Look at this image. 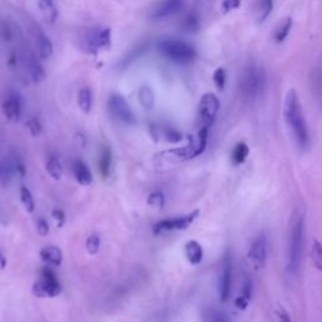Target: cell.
Here are the masks:
<instances>
[{"label":"cell","mask_w":322,"mask_h":322,"mask_svg":"<svg viewBox=\"0 0 322 322\" xmlns=\"http://www.w3.org/2000/svg\"><path fill=\"white\" fill-rule=\"evenodd\" d=\"M283 115L289 131L293 135L297 146L301 150H306L309 145V132L303 110L299 103L296 91L289 90L286 93L283 103Z\"/></svg>","instance_id":"1"},{"label":"cell","mask_w":322,"mask_h":322,"mask_svg":"<svg viewBox=\"0 0 322 322\" xmlns=\"http://www.w3.org/2000/svg\"><path fill=\"white\" fill-rule=\"evenodd\" d=\"M157 49L168 60L175 63H190L195 60L196 52L190 44L175 38H163L157 43Z\"/></svg>","instance_id":"2"},{"label":"cell","mask_w":322,"mask_h":322,"mask_svg":"<svg viewBox=\"0 0 322 322\" xmlns=\"http://www.w3.org/2000/svg\"><path fill=\"white\" fill-rule=\"evenodd\" d=\"M265 86L264 72L257 66H248L240 73L238 87L245 100H254L263 92Z\"/></svg>","instance_id":"3"},{"label":"cell","mask_w":322,"mask_h":322,"mask_svg":"<svg viewBox=\"0 0 322 322\" xmlns=\"http://www.w3.org/2000/svg\"><path fill=\"white\" fill-rule=\"evenodd\" d=\"M304 223L303 218H298L292 227L288 239V252H287V268L291 273H296L299 269L303 250Z\"/></svg>","instance_id":"4"},{"label":"cell","mask_w":322,"mask_h":322,"mask_svg":"<svg viewBox=\"0 0 322 322\" xmlns=\"http://www.w3.org/2000/svg\"><path fill=\"white\" fill-rule=\"evenodd\" d=\"M32 292H33L34 296L39 297V298L56 297L62 292V286H61L55 272L49 268H44L42 271L41 278L34 282L33 286H32Z\"/></svg>","instance_id":"5"},{"label":"cell","mask_w":322,"mask_h":322,"mask_svg":"<svg viewBox=\"0 0 322 322\" xmlns=\"http://www.w3.org/2000/svg\"><path fill=\"white\" fill-rule=\"evenodd\" d=\"M111 44V29L93 28L90 29L81 39V48L86 53H97Z\"/></svg>","instance_id":"6"},{"label":"cell","mask_w":322,"mask_h":322,"mask_svg":"<svg viewBox=\"0 0 322 322\" xmlns=\"http://www.w3.org/2000/svg\"><path fill=\"white\" fill-rule=\"evenodd\" d=\"M198 215L199 210H194L188 215H184V217L160 220L152 227V232H154V234H163V233L175 232V230H185L193 224L194 220L198 218Z\"/></svg>","instance_id":"7"},{"label":"cell","mask_w":322,"mask_h":322,"mask_svg":"<svg viewBox=\"0 0 322 322\" xmlns=\"http://www.w3.org/2000/svg\"><path fill=\"white\" fill-rule=\"evenodd\" d=\"M109 111L112 116L119 121L124 122L127 125H134L136 122L134 111L130 107L129 102L125 100V97L120 95H112L109 98Z\"/></svg>","instance_id":"8"},{"label":"cell","mask_w":322,"mask_h":322,"mask_svg":"<svg viewBox=\"0 0 322 322\" xmlns=\"http://www.w3.org/2000/svg\"><path fill=\"white\" fill-rule=\"evenodd\" d=\"M220 103L214 93H205L199 103V122L201 127H209L217 117Z\"/></svg>","instance_id":"9"},{"label":"cell","mask_w":322,"mask_h":322,"mask_svg":"<svg viewBox=\"0 0 322 322\" xmlns=\"http://www.w3.org/2000/svg\"><path fill=\"white\" fill-rule=\"evenodd\" d=\"M269 252V243L265 235H258L250 244L248 250V259L250 260L255 269H260L265 265Z\"/></svg>","instance_id":"10"},{"label":"cell","mask_w":322,"mask_h":322,"mask_svg":"<svg viewBox=\"0 0 322 322\" xmlns=\"http://www.w3.org/2000/svg\"><path fill=\"white\" fill-rule=\"evenodd\" d=\"M184 0H161L150 13V19L155 22L171 18L183 8Z\"/></svg>","instance_id":"11"},{"label":"cell","mask_w":322,"mask_h":322,"mask_svg":"<svg viewBox=\"0 0 322 322\" xmlns=\"http://www.w3.org/2000/svg\"><path fill=\"white\" fill-rule=\"evenodd\" d=\"M230 291H232V263L227 255L219 281H218V293H219V299L222 303H225L229 299Z\"/></svg>","instance_id":"12"},{"label":"cell","mask_w":322,"mask_h":322,"mask_svg":"<svg viewBox=\"0 0 322 322\" xmlns=\"http://www.w3.org/2000/svg\"><path fill=\"white\" fill-rule=\"evenodd\" d=\"M3 115L9 121H19L22 116V101L18 96H11L2 105Z\"/></svg>","instance_id":"13"},{"label":"cell","mask_w":322,"mask_h":322,"mask_svg":"<svg viewBox=\"0 0 322 322\" xmlns=\"http://www.w3.org/2000/svg\"><path fill=\"white\" fill-rule=\"evenodd\" d=\"M39 257L44 263L53 267H60L63 262V253L56 245H47V247L42 248L39 252Z\"/></svg>","instance_id":"14"},{"label":"cell","mask_w":322,"mask_h":322,"mask_svg":"<svg viewBox=\"0 0 322 322\" xmlns=\"http://www.w3.org/2000/svg\"><path fill=\"white\" fill-rule=\"evenodd\" d=\"M72 170L75 179L81 185L87 186L93 181V176L90 168H88L87 164H86L85 161H82V160H75V161H73Z\"/></svg>","instance_id":"15"},{"label":"cell","mask_w":322,"mask_h":322,"mask_svg":"<svg viewBox=\"0 0 322 322\" xmlns=\"http://www.w3.org/2000/svg\"><path fill=\"white\" fill-rule=\"evenodd\" d=\"M112 168V152L107 146H105L101 151L100 160H98V171L102 178L107 179L111 174Z\"/></svg>","instance_id":"16"},{"label":"cell","mask_w":322,"mask_h":322,"mask_svg":"<svg viewBox=\"0 0 322 322\" xmlns=\"http://www.w3.org/2000/svg\"><path fill=\"white\" fill-rule=\"evenodd\" d=\"M37 41V48H38V55L42 60H48L52 55H53V44H52L51 39L39 32L36 37Z\"/></svg>","instance_id":"17"},{"label":"cell","mask_w":322,"mask_h":322,"mask_svg":"<svg viewBox=\"0 0 322 322\" xmlns=\"http://www.w3.org/2000/svg\"><path fill=\"white\" fill-rule=\"evenodd\" d=\"M185 255L191 264H199L203 260V248L196 240H190L185 244Z\"/></svg>","instance_id":"18"},{"label":"cell","mask_w":322,"mask_h":322,"mask_svg":"<svg viewBox=\"0 0 322 322\" xmlns=\"http://www.w3.org/2000/svg\"><path fill=\"white\" fill-rule=\"evenodd\" d=\"M27 67H28V73L34 83H39L42 81H44V78H46V71H44V68L42 67V65L38 61L31 57L28 60V62H27Z\"/></svg>","instance_id":"19"},{"label":"cell","mask_w":322,"mask_h":322,"mask_svg":"<svg viewBox=\"0 0 322 322\" xmlns=\"http://www.w3.org/2000/svg\"><path fill=\"white\" fill-rule=\"evenodd\" d=\"M77 103H78V107L81 109V111H83L85 114H90L91 110H92V103H93L92 91L87 87L81 88L77 96Z\"/></svg>","instance_id":"20"},{"label":"cell","mask_w":322,"mask_h":322,"mask_svg":"<svg viewBox=\"0 0 322 322\" xmlns=\"http://www.w3.org/2000/svg\"><path fill=\"white\" fill-rule=\"evenodd\" d=\"M38 6L47 21L51 22V23L56 22L58 17V11L53 0H38Z\"/></svg>","instance_id":"21"},{"label":"cell","mask_w":322,"mask_h":322,"mask_svg":"<svg viewBox=\"0 0 322 322\" xmlns=\"http://www.w3.org/2000/svg\"><path fill=\"white\" fill-rule=\"evenodd\" d=\"M248 155H249V147L245 142H238L232 151V161L234 165H242L245 163Z\"/></svg>","instance_id":"22"},{"label":"cell","mask_w":322,"mask_h":322,"mask_svg":"<svg viewBox=\"0 0 322 322\" xmlns=\"http://www.w3.org/2000/svg\"><path fill=\"white\" fill-rule=\"evenodd\" d=\"M46 169L47 173L49 174L52 179H55V180H60L63 175V166L61 164L60 160L57 159L56 156H51L48 160H47L46 164Z\"/></svg>","instance_id":"23"},{"label":"cell","mask_w":322,"mask_h":322,"mask_svg":"<svg viewBox=\"0 0 322 322\" xmlns=\"http://www.w3.org/2000/svg\"><path fill=\"white\" fill-rule=\"evenodd\" d=\"M199 28H200V18H199L198 13H195V12L189 13L183 22L184 32H186V33H196Z\"/></svg>","instance_id":"24"},{"label":"cell","mask_w":322,"mask_h":322,"mask_svg":"<svg viewBox=\"0 0 322 322\" xmlns=\"http://www.w3.org/2000/svg\"><path fill=\"white\" fill-rule=\"evenodd\" d=\"M139 98H140V102H141L142 107H144L145 110L150 111V110L154 107L155 97H154V92H152L151 88L146 87V86H144V87L140 88Z\"/></svg>","instance_id":"25"},{"label":"cell","mask_w":322,"mask_h":322,"mask_svg":"<svg viewBox=\"0 0 322 322\" xmlns=\"http://www.w3.org/2000/svg\"><path fill=\"white\" fill-rule=\"evenodd\" d=\"M19 196H21V201L24 208H26V210L31 214L33 213L36 210V203H34L31 190L27 186H21V189H19Z\"/></svg>","instance_id":"26"},{"label":"cell","mask_w":322,"mask_h":322,"mask_svg":"<svg viewBox=\"0 0 322 322\" xmlns=\"http://www.w3.org/2000/svg\"><path fill=\"white\" fill-rule=\"evenodd\" d=\"M146 51H147L146 43H142V44H140V46H137L136 48L132 49L129 55L124 58V61H122V67H127V66L132 65L135 61H137L142 55H145V53H146Z\"/></svg>","instance_id":"27"},{"label":"cell","mask_w":322,"mask_h":322,"mask_svg":"<svg viewBox=\"0 0 322 322\" xmlns=\"http://www.w3.org/2000/svg\"><path fill=\"white\" fill-rule=\"evenodd\" d=\"M203 318L204 322H229L227 316L223 312L218 311L215 308H211V307H208V308L204 309Z\"/></svg>","instance_id":"28"},{"label":"cell","mask_w":322,"mask_h":322,"mask_svg":"<svg viewBox=\"0 0 322 322\" xmlns=\"http://www.w3.org/2000/svg\"><path fill=\"white\" fill-rule=\"evenodd\" d=\"M291 28H292V19L287 18L286 21L282 22V23L279 24L278 28L276 29V34H274V39H276V42H278V43L283 42L284 39L287 38V36L289 34Z\"/></svg>","instance_id":"29"},{"label":"cell","mask_w":322,"mask_h":322,"mask_svg":"<svg viewBox=\"0 0 322 322\" xmlns=\"http://www.w3.org/2000/svg\"><path fill=\"white\" fill-rule=\"evenodd\" d=\"M311 255H312V262H313L314 267L321 271L322 269V247L321 243L318 242L317 239L313 240L312 243V248H311Z\"/></svg>","instance_id":"30"},{"label":"cell","mask_w":322,"mask_h":322,"mask_svg":"<svg viewBox=\"0 0 322 322\" xmlns=\"http://www.w3.org/2000/svg\"><path fill=\"white\" fill-rule=\"evenodd\" d=\"M12 175H13V170L9 164L2 161L0 163V185L3 188H7L12 180Z\"/></svg>","instance_id":"31"},{"label":"cell","mask_w":322,"mask_h":322,"mask_svg":"<svg viewBox=\"0 0 322 322\" xmlns=\"http://www.w3.org/2000/svg\"><path fill=\"white\" fill-rule=\"evenodd\" d=\"M273 9V0H259L258 8V21L264 22Z\"/></svg>","instance_id":"32"},{"label":"cell","mask_w":322,"mask_h":322,"mask_svg":"<svg viewBox=\"0 0 322 322\" xmlns=\"http://www.w3.org/2000/svg\"><path fill=\"white\" fill-rule=\"evenodd\" d=\"M86 248L90 254H97L101 248V239L97 234H92L86 240Z\"/></svg>","instance_id":"33"},{"label":"cell","mask_w":322,"mask_h":322,"mask_svg":"<svg viewBox=\"0 0 322 322\" xmlns=\"http://www.w3.org/2000/svg\"><path fill=\"white\" fill-rule=\"evenodd\" d=\"M147 204L157 209H163L165 205V196L163 193H152L147 198Z\"/></svg>","instance_id":"34"},{"label":"cell","mask_w":322,"mask_h":322,"mask_svg":"<svg viewBox=\"0 0 322 322\" xmlns=\"http://www.w3.org/2000/svg\"><path fill=\"white\" fill-rule=\"evenodd\" d=\"M164 139L169 142H179L183 140V135L175 129H171V127H165L163 131Z\"/></svg>","instance_id":"35"},{"label":"cell","mask_w":322,"mask_h":322,"mask_svg":"<svg viewBox=\"0 0 322 322\" xmlns=\"http://www.w3.org/2000/svg\"><path fill=\"white\" fill-rule=\"evenodd\" d=\"M213 80H214V83H215V86H217L218 90L219 91L224 90L225 81H227V76H225V72L223 68H218V70L214 72Z\"/></svg>","instance_id":"36"},{"label":"cell","mask_w":322,"mask_h":322,"mask_svg":"<svg viewBox=\"0 0 322 322\" xmlns=\"http://www.w3.org/2000/svg\"><path fill=\"white\" fill-rule=\"evenodd\" d=\"M27 127H28V130H29V132H31L32 136L37 137L41 135L42 125H41V122H39V120L36 119V117H32V119L28 120V122H27Z\"/></svg>","instance_id":"37"},{"label":"cell","mask_w":322,"mask_h":322,"mask_svg":"<svg viewBox=\"0 0 322 322\" xmlns=\"http://www.w3.org/2000/svg\"><path fill=\"white\" fill-rule=\"evenodd\" d=\"M37 232L41 237H47L49 233V224L44 218H39L37 220Z\"/></svg>","instance_id":"38"},{"label":"cell","mask_w":322,"mask_h":322,"mask_svg":"<svg viewBox=\"0 0 322 322\" xmlns=\"http://www.w3.org/2000/svg\"><path fill=\"white\" fill-rule=\"evenodd\" d=\"M52 217H53V219L57 222V225L60 228L63 227V224L66 223V214L65 211L61 210V209H55V210L52 211Z\"/></svg>","instance_id":"39"},{"label":"cell","mask_w":322,"mask_h":322,"mask_svg":"<svg viewBox=\"0 0 322 322\" xmlns=\"http://www.w3.org/2000/svg\"><path fill=\"white\" fill-rule=\"evenodd\" d=\"M14 168H12L13 173H16L17 175H19L21 178H24L27 175V168L24 165V163L22 160H16V163H14Z\"/></svg>","instance_id":"40"},{"label":"cell","mask_w":322,"mask_h":322,"mask_svg":"<svg viewBox=\"0 0 322 322\" xmlns=\"http://www.w3.org/2000/svg\"><path fill=\"white\" fill-rule=\"evenodd\" d=\"M252 292H253L252 281H249V279H245L244 284H243V288H242V294H240V296H243L244 298H247L248 301H250V298H252Z\"/></svg>","instance_id":"41"},{"label":"cell","mask_w":322,"mask_h":322,"mask_svg":"<svg viewBox=\"0 0 322 322\" xmlns=\"http://www.w3.org/2000/svg\"><path fill=\"white\" fill-rule=\"evenodd\" d=\"M276 313H277V317H278L279 322H292L291 317H289V313L287 312V309L284 308L283 306H281V304L277 307Z\"/></svg>","instance_id":"42"},{"label":"cell","mask_w":322,"mask_h":322,"mask_svg":"<svg viewBox=\"0 0 322 322\" xmlns=\"http://www.w3.org/2000/svg\"><path fill=\"white\" fill-rule=\"evenodd\" d=\"M239 6H240V0H224V3H223V9H224V12H229V11H233V9H237Z\"/></svg>","instance_id":"43"},{"label":"cell","mask_w":322,"mask_h":322,"mask_svg":"<svg viewBox=\"0 0 322 322\" xmlns=\"http://www.w3.org/2000/svg\"><path fill=\"white\" fill-rule=\"evenodd\" d=\"M0 34H2V37H3V39L6 42H11L12 37H13L11 28L7 24H3V26L0 27Z\"/></svg>","instance_id":"44"},{"label":"cell","mask_w":322,"mask_h":322,"mask_svg":"<svg viewBox=\"0 0 322 322\" xmlns=\"http://www.w3.org/2000/svg\"><path fill=\"white\" fill-rule=\"evenodd\" d=\"M234 304L238 309H245L248 307V304H249V301H248L247 298H244L243 296H239L235 299Z\"/></svg>","instance_id":"45"},{"label":"cell","mask_w":322,"mask_h":322,"mask_svg":"<svg viewBox=\"0 0 322 322\" xmlns=\"http://www.w3.org/2000/svg\"><path fill=\"white\" fill-rule=\"evenodd\" d=\"M7 267V258L0 253V269H4Z\"/></svg>","instance_id":"46"}]
</instances>
